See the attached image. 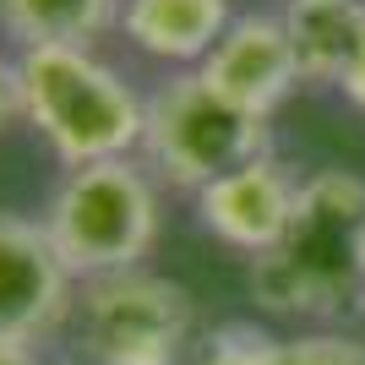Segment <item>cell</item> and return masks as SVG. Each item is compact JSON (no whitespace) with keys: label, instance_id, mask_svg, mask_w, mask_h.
<instances>
[{"label":"cell","instance_id":"6da1fadb","mask_svg":"<svg viewBox=\"0 0 365 365\" xmlns=\"http://www.w3.org/2000/svg\"><path fill=\"white\" fill-rule=\"evenodd\" d=\"M251 294L289 322H344L365 311V180L317 169L273 251L251 257Z\"/></svg>","mask_w":365,"mask_h":365},{"label":"cell","instance_id":"7a4b0ae2","mask_svg":"<svg viewBox=\"0 0 365 365\" xmlns=\"http://www.w3.org/2000/svg\"><path fill=\"white\" fill-rule=\"evenodd\" d=\"M16 71H22L28 125H38V137L49 142V153L66 169L131 158L142 148L148 98L93 49L71 44L16 49Z\"/></svg>","mask_w":365,"mask_h":365},{"label":"cell","instance_id":"3957f363","mask_svg":"<svg viewBox=\"0 0 365 365\" xmlns=\"http://www.w3.org/2000/svg\"><path fill=\"white\" fill-rule=\"evenodd\" d=\"M38 224L82 284L115 278L142 267V257L158 240V185L153 169L137 158H104V164L66 169L49 191Z\"/></svg>","mask_w":365,"mask_h":365},{"label":"cell","instance_id":"277c9868","mask_svg":"<svg viewBox=\"0 0 365 365\" xmlns=\"http://www.w3.org/2000/svg\"><path fill=\"white\" fill-rule=\"evenodd\" d=\"M273 153V131L262 115L229 104L202 71H175L148 98L142 125V158L164 185L202 191L218 175Z\"/></svg>","mask_w":365,"mask_h":365},{"label":"cell","instance_id":"5b68a950","mask_svg":"<svg viewBox=\"0 0 365 365\" xmlns=\"http://www.w3.org/2000/svg\"><path fill=\"white\" fill-rule=\"evenodd\" d=\"M191 294L158 273H115L82 284L88 365H191Z\"/></svg>","mask_w":365,"mask_h":365},{"label":"cell","instance_id":"8992f818","mask_svg":"<svg viewBox=\"0 0 365 365\" xmlns=\"http://www.w3.org/2000/svg\"><path fill=\"white\" fill-rule=\"evenodd\" d=\"M76 305V273L38 218L0 213V344H38Z\"/></svg>","mask_w":365,"mask_h":365},{"label":"cell","instance_id":"52a82bcc","mask_svg":"<svg viewBox=\"0 0 365 365\" xmlns=\"http://www.w3.org/2000/svg\"><path fill=\"white\" fill-rule=\"evenodd\" d=\"M197 71L224 93L229 104L251 109L262 120L300 88V61H294L289 28H284L278 11H240Z\"/></svg>","mask_w":365,"mask_h":365},{"label":"cell","instance_id":"ba28073f","mask_svg":"<svg viewBox=\"0 0 365 365\" xmlns=\"http://www.w3.org/2000/svg\"><path fill=\"white\" fill-rule=\"evenodd\" d=\"M294 197H300V180L278 164L273 153H262L251 164L218 175L213 185H202L197 191V218H202V229L218 235L224 245H235L245 257H262V251H273L278 235L289 229Z\"/></svg>","mask_w":365,"mask_h":365},{"label":"cell","instance_id":"9c48e42d","mask_svg":"<svg viewBox=\"0 0 365 365\" xmlns=\"http://www.w3.org/2000/svg\"><path fill=\"white\" fill-rule=\"evenodd\" d=\"M229 22H235L229 0H125L120 6L125 38L142 55L185 66V71H197L213 55V44L229 33Z\"/></svg>","mask_w":365,"mask_h":365},{"label":"cell","instance_id":"30bf717a","mask_svg":"<svg viewBox=\"0 0 365 365\" xmlns=\"http://www.w3.org/2000/svg\"><path fill=\"white\" fill-rule=\"evenodd\" d=\"M284 28H289L300 82L344 88L365 49V0H284Z\"/></svg>","mask_w":365,"mask_h":365},{"label":"cell","instance_id":"8fae6325","mask_svg":"<svg viewBox=\"0 0 365 365\" xmlns=\"http://www.w3.org/2000/svg\"><path fill=\"white\" fill-rule=\"evenodd\" d=\"M109 22H120V0H0V28L22 49L38 44L88 49Z\"/></svg>","mask_w":365,"mask_h":365},{"label":"cell","instance_id":"7c38bea8","mask_svg":"<svg viewBox=\"0 0 365 365\" xmlns=\"http://www.w3.org/2000/svg\"><path fill=\"white\" fill-rule=\"evenodd\" d=\"M278 349L273 333H262L251 322H224L191 349V365H267Z\"/></svg>","mask_w":365,"mask_h":365},{"label":"cell","instance_id":"4fadbf2b","mask_svg":"<svg viewBox=\"0 0 365 365\" xmlns=\"http://www.w3.org/2000/svg\"><path fill=\"white\" fill-rule=\"evenodd\" d=\"M267 365H365V344L349 333H294V338H278V349Z\"/></svg>","mask_w":365,"mask_h":365},{"label":"cell","instance_id":"5bb4252c","mask_svg":"<svg viewBox=\"0 0 365 365\" xmlns=\"http://www.w3.org/2000/svg\"><path fill=\"white\" fill-rule=\"evenodd\" d=\"M11 120H28V98H22V71H16V61H0V131Z\"/></svg>","mask_w":365,"mask_h":365},{"label":"cell","instance_id":"9a60e30c","mask_svg":"<svg viewBox=\"0 0 365 365\" xmlns=\"http://www.w3.org/2000/svg\"><path fill=\"white\" fill-rule=\"evenodd\" d=\"M344 93H349V104H354V109H365V49H360V61H354L349 82H344Z\"/></svg>","mask_w":365,"mask_h":365},{"label":"cell","instance_id":"2e32d148","mask_svg":"<svg viewBox=\"0 0 365 365\" xmlns=\"http://www.w3.org/2000/svg\"><path fill=\"white\" fill-rule=\"evenodd\" d=\"M0 365H38L33 344H0Z\"/></svg>","mask_w":365,"mask_h":365}]
</instances>
